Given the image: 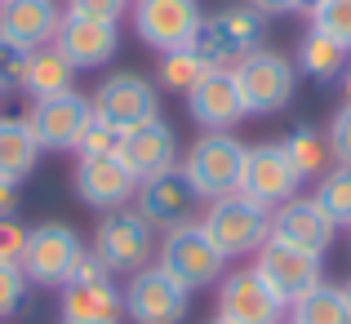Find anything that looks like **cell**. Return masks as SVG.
I'll use <instances>...</instances> for the list:
<instances>
[{
	"mask_svg": "<svg viewBox=\"0 0 351 324\" xmlns=\"http://www.w3.org/2000/svg\"><path fill=\"white\" fill-rule=\"evenodd\" d=\"M156 266L165 275H173L187 293L209 289L227 275V258L214 249V240L205 236L200 222H182V227L165 231L160 245H156Z\"/></svg>",
	"mask_w": 351,
	"mask_h": 324,
	"instance_id": "1",
	"label": "cell"
},
{
	"mask_svg": "<svg viewBox=\"0 0 351 324\" xmlns=\"http://www.w3.org/2000/svg\"><path fill=\"white\" fill-rule=\"evenodd\" d=\"M245 151L236 134H200L182 155V178L196 191V200H223L240 191V169H245Z\"/></svg>",
	"mask_w": 351,
	"mask_h": 324,
	"instance_id": "2",
	"label": "cell"
},
{
	"mask_svg": "<svg viewBox=\"0 0 351 324\" xmlns=\"http://www.w3.org/2000/svg\"><path fill=\"white\" fill-rule=\"evenodd\" d=\"M205 236L214 240V249L232 262V258H249L267 245L271 236V209L254 205L236 191V196H223V200H209L205 218H200Z\"/></svg>",
	"mask_w": 351,
	"mask_h": 324,
	"instance_id": "3",
	"label": "cell"
},
{
	"mask_svg": "<svg viewBox=\"0 0 351 324\" xmlns=\"http://www.w3.org/2000/svg\"><path fill=\"white\" fill-rule=\"evenodd\" d=\"M236 89L245 98L249 116H276L293 103V89H298V67H293L285 53L276 49H254L249 58H240L232 67Z\"/></svg>",
	"mask_w": 351,
	"mask_h": 324,
	"instance_id": "4",
	"label": "cell"
},
{
	"mask_svg": "<svg viewBox=\"0 0 351 324\" xmlns=\"http://www.w3.org/2000/svg\"><path fill=\"white\" fill-rule=\"evenodd\" d=\"M263 23L267 18L249 5H232V9H218L214 18L200 23V36L191 49L209 62L214 71H232L240 58H249L254 49H263Z\"/></svg>",
	"mask_w": 351,
	"mask_h": 324,
	"instance_id": "5",
	"label": "cell"
},
{
	"mask_svg": "<svg viewBox=\"0 0 351 324\" xmlns=\"http://www.w3.org/2000/svg\"><path fill=\"white\" fill-rule=\"evenodd\" d=\"M94 253L112 275H134V271H143V266H152L156 227L129 205L112 209V214H103V222H98V231H94Z\"/></svg>",
	"mask_w": 351,
	"mask_h": 324,
	"instance_id": "6",
	"label": "cell"
},
{
	"mask_svg": "<svg viewBox=\"0 0 351 324\" xmlns=\"http://www.w3.org/2000/svg\"><path fill=\"white\" fill-rule=\"evenodd\" d=\"M129 18H134V36L147 49L173 53L196 45L205 9H200V0H134Z\"/></svg>",
	"mask_w": 351,
	"mask_h": 324,
	"instance_id": "7",
	"label": "cell"
},
{
	"mask_svg": "<svg viewBox=\"0 0 351 324\" xmlns=\"http://www.w3.org/2000/svg\"><path fill=\"white\" fill-rule=\"evenodd\" d=\"M85 253V240L76 236V227L67 222H40L32 227L27 236V249H23V275L27 284H40V289H62L76 271V258Z\"/></svg>",
	"mask_w": 351,
	"mask_h": 324,
	"instance_id": "8",
	"label": "cell"
},
{
	"mask_svg": "<svg viewBox=\"0 0 351 324\" xmlns=\"http://www.w3.org/2000/svg\"><path fill=\"white\" fill-rule=\"evenodd\" d=\"M254 271L263 275L267 289L289 307L302 293H311L316 284H325V258L307 253V249H293V245H280V240L267 236V245L254 253Z\"/></svg>",
	"mask_w": 351,
	"mask_h": 324,
	"instance_id": "9",
	"label": "cell"
},
{
	"mask_svg": "<svg viewBox=\"0 0 351 324\" xmlns=\"http://www.w3.org/2000/svg\"><path fill=\"white\" fill-rule=\"evenodd\" d=\"M120 298H125V316L134 324H182L191 311V293L173 275H165L160 266L134 271L129 284L120 289Z\"/></svg>",
	"mask_w": 351,
	"mask_h": 324,
	"instance_id": "10",
	"label": "cell"
},
{
	"mask_svg": "<svg viewBox=\"0 0 351 324\" xmlns=\"http://www.w3.org/2000/svg\"><path fill=\"white\" fill-rule=\"evenodd\" d=\"M89 107H94V116L107 120L116 134H125V129L147 125V120L160 116V94H156V85L147 76H138V71H116V76H107L103 85L94 89Z\"/></svg>",
	"mask_w": 351,
	"mask_h": 324,
	"instance_id": "11",
	"label": "cell"
},
{
	"mask_svg": "<svg viewBox=\"0 0 351 324\" xmlns=\"http://www.w3.org/2000/svg\"><path fill=\"white\" fill-rule=\"evenodd\" d=\"M302 187V178L293 173L289 155L280 142H258L245 151V169H240V196L254 200L263 209H280L285 200H293Z\"/></svg>",
	"mask_w": 351,
	"mask_h": 324,
	"instance_id": "12",
	"label": "cell"
},
{
	"mask_svg": "<svg viewBox=\"0 0 351 324\" xmlns=\"http://www.w3.org/2000/svg\"><path fill=\"white\" fill-rule=\"evenodd\" d=\"M23 120L32 125L40 151H76L85 125L94 120V107H89L85 94L67 89V94H53V98H36Z\"/></svg>",
	"mask_w": 351,
	"mask_h": 324,
	"instance_id": "13",
	"label": "cell"
},
{
	"mask_svg": "<svg viewBox=\"0 0 351 324\" xmlns=\"http://www.w3.org/2000/svg\"><path fill=\"white\" fill-rule=\"evenodd\" d=\"M289 307L267 289V280L254 266H240V271L218 280V320L227 324H285Z\"/></svg>",
	"mask_w": 351,
	"mask_h": 324,
	"instance_id": "14",
	"label": "cell"
},
{
	"mask_svg": "<svg viewBox=\"0 0 351 324\" xmlns=\"http://www.w3.org/2000/svg\"><path fill=\"white\" fill-rule=\"evenodd\" d=\"M53 49H58L76 71L107 67V62L116 58V49H120V23H98V18H80V14H67V9H62Z\"/></svg>",
	"mask_w": 351,
	"mask_h": 324,
	"instance_id": "15",
	"label": "cell"
},
{
	"mask_svg": "<svg viewBox=\"0 0 351 324\" xmlns=\"http://www.w3.org/2000/svg\"><path fill=\"white\" fill-rule=\"evenodd\" d=\"M116 155L138 182H147V178H156V173L178 169V134L156 116V120H147V125L125 129L120 142H116Z\"/></svg>",
	"mask_w": 351,
	"mask_h": 324,
	"instance_id": "16",
	"label": "cell"
},
{
	"mask_svg": "<svg viewBox=\"0 0 351 324\" xmlns=\"http://www.w3.org/2000/svg\"><path fill=\"white\" fill-rule=\"evenodd\" d=\"M71 182H76V196L85 200L89 209H103V214L125 209L129 200L138 196V178L120 164L116 151L112 155H76Z\"/></svg>",
	"mask_w": 351,
	"mask_h": 324,
	"instance_id": "17",
	"label": "cell"
},
{
	"mask_svg": "<svg viewBox=\"0 0 351 324\" xmlns=\"http://www.w3.org/2000/svg\"><path fill=\"white\" fill-rule=\"evenodd\" d=\"M334 236H338V227L311 196H293L280 209H271V240H280V245H293V249H307V253L325 258Z\"/></svg>",
	"mask_w": 351,
	"mask_h": 324,
	"instance_id": "18",
	"label": "cell"
},
{
	"mask_svg": "<svg viewBox=\"0 0 351 324\" xmlns=\"http://www.w3.org/2000/svg\"><path fill=\"white\" fill-rule=\"evenodd\" d=\"M138 214L152 222L156 231H169V227H182V222H196V191L187 187L182 169H169V173H156V178L138 182Z\"/></svg>",
	"mask_w": 351,
	"mask_h": 324,
	"instance_id": "19",
	"label": "cell"
},
{
	"mask_svg": "<svg viewBox=\"0 0 351 324\" xmlns=\"http://www.w3.org/2000/svg\"><path fill=\"white\" fill-rule=\"evenodd\" d=\"M187 111L205 134H232L240 120L249 116L232 71H209V76L187 94Z\"/></svg>",
	"mask_w": 351,
	"mask_h": 324,
	"instance_id": "20",
	"label": "cell"
},
{
	"mask_svg": "<svg viewBox=\"0 0 351 324\" xmlns=\"http://www.w3.org/2000/svg\"><path fill=\"white\" fill-rule=\"evenodd\" d=\"M58 23H62V9L53 0H9V5H0V40L18 45V49L53 45Z\"/></svg>",
	"mask_w": 351,
	"mask_h": 324,
	"instance_id": "21",
	"label": "cell"
},
{
	"mask_svg": "<svg viewBox=\"0 0 351 324\" xmlns=\"http://www.w3.org/2000/svg\"><path fill=\"white\" fill-rule=\"evenodd\" d=\"M58 311H62V324H120L125 298H120L112 280H71L62 284Z\"/></svg>",
	"mask_w": 351,
	"mask_h": 324,
	"instance_id": "22",
	"label": "cell"
},
{
	"mask_svg": "<svg viewBox=\"0 0 351 324\" xmlns=\"http://www.w3.org/2000/svg\"><path fill=\"white\" fill-rule=\"evenodd\" d=\"M18 89H23L27 98H53V94H67V89H76V67H71L67 58H62L53 45H40V49L27 53L23 62V80H18Z\"/></svg>",
	"mask_w": 351,
	"mask_h": 324,
	"instance_id": "23",
	"label": "cell"
},
{
	"mask_svg": "<svg viewBox=\"0 0 351 324\" xmlns=\"http://www.w3.org/2000/svg\"><path fill=\"white\" fill-rule=\"evenodd\" d=\"M36 160H40V142H36L32 125L23 116H0V178L5 182L32 178Z\"/></svg>",
	"mask_w": 351,
	"mask_h": 324,
	"instance_id": "24",
	"label": "cell"
},
{
	"mask_svg": "<svg viewBox=\"0 0 351 324\" xmlns=\"http://www.w3.org/2000/svg\"><path fill=\"white\" fill-rule=\"evenodd\" d=\"M280 147H285V155H289L293 173H298L302 182H311V178L320 182L329 169H334V151H329V138L320 134V129H311V125H298Z\"/></svg>",
	"mask_w": 351,
	"mask_h": 324,
	"instance_id": "25",
	"label": "cell"
},
{
	"mask_svg": "<svg viewBox=\"0 0 351 324\" xmlns=\"http://www.w3.org/2000/svg\"><path fill=\"white\" fill-rule=\"evenodd\" d=\"M285 320L289 324H351V302L338 284H316L298 302H289Z\"/></svg>",
	"mask_w": 351,
	"mask_h": 324,
	"instance_id": "26",
	"label": "cell"
},
{
	"mask_svg": "<svg viewBox=\"0 0 351 324\" xmlns=\"http://www.w3.org/2000/svg\"><path fill=\"white\" fill-rule=\"evenodd\" d=\"M347 53L351 49H343L338 40H329L325 32H307L298 40V62H293V67L307 71L311 80H338L347 71Z\"/></svg>",
	"mask_w": 351,
	"mask_h": 324,
	"instance_id": "27",
	"label": "cell"
},
{
	"mask_svg": "<svg viewBox=\"0 0 351 324\" xmlns=\"http://www.w3.org/2000/svg\"><path fill=\"white\" fill-rule=\"evenodd\" d=\"M209 62L200 58L196 49H173V53H160V67H156V76H160V85L165 89H173V94H182L187 98L191 89L200 85V80L209 76Z\"/></svg>",
	"mask_w": 351,
	"mask_h": 324,
	"instance_id": "28",
	"label": "cell"
},
{
	"mask_svg": "<svg viewBox=\"0 0 351 324\" xmlns=\"http://www.w3.org/2000/svg\"><path fill=\"white\" fill-rule=\"evenodd\" d=\"M311 200L329 214L334 227H351V164H334V169L316 182V196Z\"/></svg>",
	"mask_w": 351,
	"mask_h": 324,
	"instance_id": "29",
	"label": "cell"
},
{
	"mask_svg": "<svg viewBox=\"0 0 351 324\" xmlns=\"http://www.w3.org/2000/svg\"><path fill=\"white\" fill-rule=\"evenodd\" d=\"M307 14H311V32H325L329 40L351 49V0H311Z\"/></svg>",
	"mask_w": 351,
	"mask_h": 324,
	"instance_id": "30",
	"label": "cell"
},
{
	"mask_svg": "<svg viewBox=\"0 0 351 324\" xmlns=\"http://www.w3.org/2000/svg\"><path fill=\"white\" fill-rule=\"evenodd\" d=\"M27 289H32V284H27L23 266H18V262H0V320H9V316L23 311Z\"/></svg>",
	"mask_w": 351,
	"mask_h": 324,
	"instance_id": "31",
	"label": "cell"
},
{
	"mask_svg": "<svg viewBox=\"0 0 351 324\" xmlns=\"http://www.w3.org/2000/svg\"><path fill=\"white\" fill-rule=\"evenodd\" d=\"M116 142H120V134L107 120H89L85 125V134H80V142H76V155H112L116 151Z\"/></svg>",
	"mask_w": 351,
	"mask_h": 324,
	"instance_id": "32",
	"label": "cell"
},
{
	"mask_svg": "<svg viewBox=\"0 0 351 324\" xmlns=\"http://www.w3.org/2000/svg\"><path fill=\"white\" fill-rule=\"evenodd\" d=\"M329 151H334V164H351V103H343L329 120Z\"/></svg>",
	"mask_w": 351,
	"mask_h": 324,
	"instance_id": "33",
	"label": "cell"
},
{
	"mask_svg": "<svg viewBox=\"0 0 351 324\" xmlns=\"http://www.w3.org/2000/svg\"><path fill=\"white\" fill-rule=\"evenodd\" d=\"M134 0H67V14H80V18H98V23H120L129 14Z\"/></svg>",
	"mask_w": 351,
	"mask_h": 324,
	"instance_id": "34",
	"label": "cell"
},
{
	"mask_svg": "<svg viewBox=\"0 0 351 324\" xmlns=\"http://www.w3.org/2000/svg\"><path fill=\"white\" fill-rule=\"evenodd\" d=\"M32 227H23L18 218H0V262H23V249Z\"/></svg>",
	"mask_w": 351,
	"mask_h": 324,
	"instance_id": "35",
	"label": "cell"
},
{
	"mask_svg": "<svg viewBox=\"0 0 351 324\" xmlns=\"http://www.w3.org/2000/svg\"><path fill=\"white\" fill-rule=\"evenodd\" d=\"M307 0H249V9H258L263 18H280V14H293V9H302Z\"/></svg>",
	"mask_w": 351,
	"mask_h": 324,
	"instance_id": "36",
	"label": "cell"
},
{
	"mask_svg": "<svg viewBox=\"0 0 351 324\" xmlns=\"http://www.w3.org/2000/svg\"><path fill=\"white\" fill-rule=\"evenodd\" d=\"M0 218H18V182L0 178Z\"/></svg>",
	"mask_w": 351,
	"mask_h": 324,
	"instance_id": "37",
	"label": "cell"
},
{
	"mask_svg": "<svg viewBox=\"0 0 351 324\" xmlns=\"http://www.w3.org/2000/svg\"><path fill=\"white\" fill-rule=\"evenodd\" d=\"M343 103H351V67L343 71Z\"/></svg>",
	"mask_w": 351,
	"mask_h": 324,
	"instance_id": "38",
	"label": "cell"
},
{
	"mask_svg": "<svg viewBox=\"0 0 351 324\" xmlns=\"http://www.w3.org/2000/svg\"><path fill=\"white\" fill-rule=\"evenodd\" d=\"M343 293H347V302H351V280H347V289H343Z\"/></svg>",
	"mask_w": 351,
	"mask_h": 324,
	"instance_id": "39",
	"label": "cell"
},
{
	"mask_svg": "<svg viewBox=\"0 0 351 324\" xmlns=\"http://www.w3.org/2000/svg\"><path fill=\"white\" fill-rule=\"evenodd\" d=\"M209 324H227V320H218V316H214V320H209Z\"/></svg>",
	"mask_w": 351,
	"mask_h": 324,
	"instance_id": "40",
	"label": "cell"
},
{
	"mask_svg": "<svg viewBox=\"0 0 351 324\" xmlns=\"http://www.w3.org/2000/svg\"><path fill=\"white\" fill-rule=\"evenodd\" d=\"M0 98H5V80H0Z\"/></svg>",
	"mask_w": 351,
	"mask_h": 324,
	"instance_id": "41",
	"label": "cell"
},
{
	"mask_svg": "<svg viewBox=\"0 0 351 324\" xmlns=\"http://www.w3.org/2000/svg\"><path fill=\"white\" fill-rule=\"evenodd\" d=\"M0 5H9V0H0Z\"/></svg>",
	"mask_w": 351,
	"mask_h": 324,
	"instance_id": "42",
	"label": "cell"
},
{
	"mask_svg": "<svg viewBox=\"0 0 351 324\" xmlns=\"http://www.w3.org/2000/svg\"><path fill=\"white\" fill-rule=\"evenodd\" d=\"M307 5H311V0H307Z\"/></svg>",
	"mask_w": 351,
	"mask_h": 324,
	"instance_id": "43",
	"label": "cell"
}]
</instances>
